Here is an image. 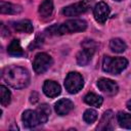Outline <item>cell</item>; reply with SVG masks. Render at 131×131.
Masks as SVG:
<instances>
[{"label":"cell","instance_id":"1","mask_svg":"<svg viewBox=\"0 0 131 131\" xmlns=\"http://www.w3.org/2000/svg\"><path fill=\"white\" fill-rule=\"evenodd\" d=\"M2 79L6 84L11 86L12 88L21 89L29 85L30 74L25 68L10 66L2 71Z\"/></svg>","mask_w":131,"mask_h":131},{"label":"cell","instance_id":"2","mask_svg":"<svg viewBox=\"0 0 131 131\" xmlns=\"http://www.w3.org/2000/svg\"><path fill=\"white\" fill-rule=\"evenodd\" d=\"M87 28V23L83 19H70L64 21L63 24L52 26L46 30L50 35H64V34H72L76 32L85 31Z\"/></svg>","mask_w":131,"mask_h":131},{"label":"cell","instance_id":"3","mask_svg":"<svg viewBox=\"0 0 131 131\" xmlns=\"http://www.w3.org/2000/svg\"><path fill=\"white\" fill-rule=\"evenodd\" d=\"M128 66V60L124 57H111V56H104L102 60V69L104 72L112 74V75H118L123 70L126 69Z\"/></svg>","mask_w":131,"mask_h":131},{"label":"cell","instance_id":"4","mask_svg":"<svg viewBox=\"0 0 131 131\" xmlns=\"http://www.w3.org/2000/svg\"><path fill=\"white\" fill-rule=\"evenodd\" d=\"M84 86L83 77L77 72H71L67 75L64 80V87L68 92L75 94L78 93Z\"/></svg>","mask_w":131,"mask_h":131},{"label":"cell","instance_id":"5","mask_svg":"<svg viewBox=\"0 0 131 131\" xmlns=\"http://www.w3.org/2000/svg\"><path fill=\"white\" fill-rule=\"evenodd\" d=\"M96 44L92 40L85 41L83 43V49L78 52L77 54V62L80 66H86L92 58L95 52Z\"/></svg>","mask_w":131,"mask_h":131},{"label":"cell","instance_id":"6","mask_svg":"<svg viewBox=\"0 0 131 131\" xmlns=\"http://www.w3.org/2000/svg\"><path fill=\"white\" fill-rule=\"evenodd\" d=\"M52 64V58L45 52L38 53L33 61V69L36 74H43L45 73Z\"/></svg>","mask_w":131,"mask_h":131},{"label":"cell","instance_id":"7","mask_svg":"<svg viewBox=\"0 0 131 131\" xmlns=\"http://www.w3.org/2000/svg\"><path fill=\"white\" fill-rule=\"evenodd\" d=\"M90 7V2L88 0H81L74 4H71L62 9V13L66 16H77L85 13Z\"/></svg>","mask_w":131,"mask_h":131},{"label":"cell","instance_id":"8","mask_svg":"<svg viewBox=\"0 0 131 131\" xmlns=\"http://www.w3.org/2000/svg\"><path fill=\"white\" fill-rule=\"evenodd\" d=\"M93 15L97 23L104 24L110 15V7L105 2H98L93 8Z\"/></svg>","mask_w":131,"mask_h":131},{"label":"cell","instance_id":"9","mask_svg":"<svg viewBox=\"0 0 131 131\" xmlns=\"http://www.w3.org/2000/svg\"><path fill=\"white\" fill-rule=\"evenodd\" d=\"M97 87L99 88L100 91L107 95H115L118 92V85L115 81L106 78H100L97 81Z\"/></svg>","mask_w":131,"mask_h":131},{"label":"cell","instance_id":"10","mask_svg":"<svg viewBox=\"0 0 131 131\" xmlns=\"http://www.w3.org/2000/svg\"><path fill=\"white\" fill-rule=\"evenodd\" d=\"M21 120H23L24 126L27 127V128H34L37 125L41 124L37 112L36 111H32V110L25 111L23 116H21Z\"/></svg>","mask_w":131,"mask_h":131},{"label":"cell","instance_id":"11","mask_svg":"<svg viewBox=\"0 0 131 131\" xmlns=\"http://www.w3.org/2000/svg\"><path fill=\"white\" fill-rule=\"evenodd\" d=\"M60 91L61 89L59 84L52 80H47L43 84V92L48 97H56L60 94Z\"/></svg>","mask_w":131,"mask_h":131},{"label":"cell","instance_id":"12","mask_svg":"<svg viewBox=\"0 0 131 131\" xmlns=\"http://www.w3.org/2000/svg\"><path fill=\"white\" fill-rule=\"evenodd\" d=\"M74 107V103L67 98L59 99L55 104H54V110L57 115L59 116H66L68 115Z\"/></svg>","mask_w":131,"mask_h":131},{"label":"cell","instance_id":"13","mask_svg":"<svg viewBox=\"0 0 131 131\" xmlns=\"http://www.w3.org/2000/svg\"><path fill=\"white\" fill-rule=\"evenodd\" d=\"M114 114L112 111H106L103 113L100 122L97 126V130H113L114 126Z\"/></svg>","mask_w":131,"mask_h":131},{"label":"cell","instance_id":"14","mask_svg":"<svg viewBox=\"0 0 131 131\" xmlns=\"http://www.w3.org/2000/svg\"><path fill=\"white\" fill-rule=\"evenodd\" d=\"M0 11L1 13H6V14H16L23 11V7L16 4H12L9 2H0Z\"/></svg>","mask_w":131,"mask_h":131},{"label":"cell","instance_id":"15","mask_svg":"<svg viewBox=\"0 0 131 131\" xmlns=\"http://www.w3.org/2000/svg\"><path fill=\"white\" fill-rule=\"evenodd\" d=\"M53 12L52 0H44L39 6V14L42 18H49Z\"/></svg>","mask_w":131,"mask_h":131},{"label":"cell","instance_id":"16","mask_svg":"<svg viewBox=\"0 0 131 131\" xmlns=\"http://www.w3.org/2000/svg\"><path fill=\"white\" fill-rule=\"evenodd\" d=\"M13 28L15 31L20 32V33H27L30 34L33 32V25L29 19H21L19 21L14 23Z\"/></svg>","mask_w":131,"mask_h":131},{"label":"cell","instance_id":"17","mask_svg":"<svg viewBox=\"0 0 131 131\" xmlns=\"http://www.w3.org/2000/svg\"><path fill=\"white\" fill-rule=\"evenodd\" d=\"M110 48L113 52H116V53H122L126 50L127 48V45L126 43L120 39V38H115V39H112L110 41Z\"/></svg>","mask_w":131,"mask_h":131},{"label":"cell","instance_id":"18","mask_svg":"<svg viewBox=\"0 0 131 131\" xmlns=\"http://www.w3.org/2000/svg\"><path fill=\"white\" fill-rule=\"evenodd\" d=\"M84 101L89 105H92V106H95V107H99L102 104L103 99H102L101 96H99V95H97V94H95L93 92H90V93L85 95Z\"/></svg>","mask_w":131,"mask_h":131},{"label":"cell","instance_id":"19","mask_svg":"<svg viewBox=\"0 0 131 131\" xmlns=\"http://www.w3.org/2000/svg\"><path fill=\"white\" fill-rule=\"evenodd\" d=\"M7 51L12 56H16L17 57V56L24 55V50H23V48H21L18 40H12L10 42V44L8 45Z\"/></svg>","mask_w":131,"mask_h":131},{"label":"cell","instance_id":"20","mask_svg":"<svg viewBox=\"0 0 131 131\" xmlns=\"http://www.w3.org/2000/svg\"><path fill=\"white\" fill-rule=\"evenodd\" d=\"M37 114H38V117H39V120H40V123L41 124H44L47 122L48 120V117L50 115V107L48 104L46 103H43L41 104L40 106H38V108L36 110Z\"/></svg>","mask_w":131,"mask_h":131},{"label":"cell","instance_id":"21","mask_svg":"<svg viewBox=\"0 0 131 131\" xmlns=\"http://www.w3.org/2000/svg\"><path fill=\"white\" fill-rule=\"evenodd\" d=\"M118 119V123L121 127L125 128V129H131V115L124 113V112H120L117 116Z\"/></svg>","mask_w":131,"mask_h":131},{"label":"cell","instance_id":"22","mask_svg":"<svg viewBox=\"0 0 131 131\" xmlns=\"http://www.w3.org/2000/svg\"><path fill=\"white\" fill-rule=\"evenodd\" d=\"M0 96H1V104L3 106H6L10 103V100H11V93L10 91L3 85L0 86Z\"/></svg>","mask_w":131,"mask_h":131},{"label":"cell","instance_id":"23","mask_svg":"<svg viewBox=\"0 0 131 131\" xmlns=\"http://www.w3.org/2000/svg\"><path fill=\"white\" fill-rule=\"evenodd\" d=\"M83 119H84V121L87 124L94 123L96 121V119H97V113H96V111L91 110V108L86 110L85 113H84V115H83Z\"/></svg>","mask_w":131,"mask_h":131},{"label":"cell","instance_id":"24","mask_svg":"<svg viewBox=\"0 0 131 131\" xmlns=\"http://www.w3.org/2000/svg\"><path fill=\"white\" fill-rule=\"evenodd\" d=\"M127 108H128L129 111H131V99L127 101Z\"/></svg>","mask_w":131,"mask_h":131},{"label":"cell","instance_id":"25","mask_svg":"<svg viewBox=\"0 0 131 131\" xmlns=\"http://www.w3.org/2000/svg\"><path fill=\"white\" fill-rule=\"evenodd\" d=\"M115 1H123V0H115Z\"/></svg>","mask_w":131,"mask_h":131}]
</instances>
